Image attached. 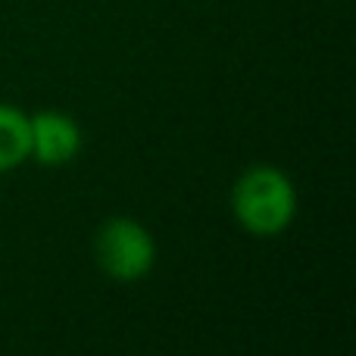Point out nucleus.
<instances>
[{
	"mask_svg": "<svg viewBox=\"0 0 356 356\" xmlns=\"http://www.w3.org/2000/svg\"><path fill=\"white\" fill-rule=\"evenodd\" d=\"M232 213L247 234L275 238L297 216V188L278 166L253 163L232 188Z\"/></svg>",
	"mask_w": 356,
	"mask_h": 356,
	"instance_id": "1",
	"label": "nucleus"
},
{
	"mask_svg": "<svg viewBox=\"0 0 356 356\" xmlns=\"http://www.w3.org/2000/svg\"><path fill=\"white\" fill-rule=\"evenodd\" d=\"M94 257L104 275L113 282H138L150 275L156 263V241L138 219L113 216L94 238Z\"/></svg>",
	"mask_w": 356,
	"mask_h": 356,
	"instance_id": "2",
	"label": "nucleus"
},
{
	"mask_svg": "<svg viewBox=\"0 0 356 356\" xmlns=\"http://www.w3.org/2000/svg\"><path fill=\"white\" fill-rule=\"evenodd\" d=\"M31 156L41 166H66L81 154V125L69 113L38 110L29 116Z\"/></svg>",
	"mask_w": 356,
	"mask_h": 356,
	"instance_id": "3",
	"label": "nucleus"
},
{
	"mask_svg": "<svg viewBox=\"0 0 356 356\" xmlns=\"http://www.w3.org/2000/svg\"><path fill=\"white\" fill-rule=\"evenodd\" d=\"M31 156L29 113L0 100V175L19 169Z\"/></svg>",
	"mask_w": 356,
	"mask_h": 356,
	"instance_id": "4",
	"label": "nucleus"
}]
</instances>
